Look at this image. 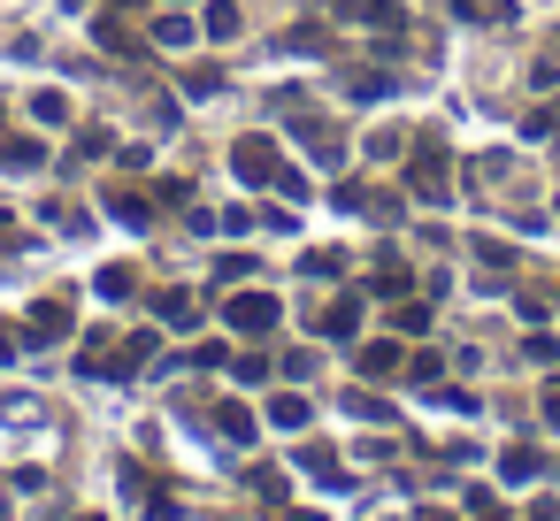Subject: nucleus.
Returning a JSON list of instances; mask_svg holds the SVG:
<instances>
[{"label":"nucleus","mask_w":560,"mask_h":521,"mask_svg":"<svg viewBox=\"0 0 560 521\" xmlns=\"http://www.w3.org/2000/svg\"><path fill=\"white\" fill-rule=\"evenodd\" d=\"M499 475H506V483H529V475H537V452H506Z\"/></svg>","instance_id":"obj_22"},{"label":"nucleus","mask_w":560,"mask_h":521,"mask_svg":"<svg viewBox=\"0 0 560 521\" xmlns=\"http://www.w3.org/2000/svg\"><path fill=\"white\" fill-rule=\"evenodd\" d=\"M552 123H560V116H552Z\"/></svg>","instance_id":"obj_31"},{"label":"nucleus","mask_w":560,"mask_h":521,"mask_svg":"<svg viewBox=\"0 0 560 521\" xmlns=\"http://www.w3.org/2000/svg\"><path fill=\"white\" fill-rule=\"evenodd\" d=\"M392 330H407V338H415V330H430V307H415V299H407V307H392Z\"/></svg>","instance_id":"obj_21"},{"label":"nucleus","mask_w":560,"mask_h":521,"mask_svg":"<svg viewBox=\"0 0 560 521\" xmlns=\"http://www.w3.org/2000/svg\"><path fill=\"white\" fill-rule=\"evenodd\" d=\"M108 215H116V223H131V230H147V223H154V200H147V192H131V185H108Z\"/></svg>","instance_id":"obj_5"},{"label":"nucleus","mask_w":560,"mask_h":521,"mask_svg":"<svg viewBox=\"0 0 560 521\" xmlns=\"http://www.w3.org/2000/svg\"><path fill=\"white\" fill-rule=\"evenodd\" d=\"M300 467H307L315 483H346V467H338V460H330L323 445H307V452H300Z\"/></svg>","instance_id":"obj_14"},{"label":"nucleus","mask_w":560,"mask_h":521,"mask_svg":"<svg viewBox=\"0 0 560 521\" xmlns=\"http://www.w3.org/2000/svg\"><path fill=\"white\" fill-rule=\"evenodd\" d=\"M215 429H223V437H238V445H246V437H254V414H246V406H215Z\"/></svg>","instance_id":"obj_18"},{"label":"nucleus","mask_w":560,"mask_h":521,"mask_svg":"<svg viewBox=\"0 0 560 521\" xmlns=\"http://www.w3.org/2000/svg\"><path fill=\"white\" fill-rule=\"evenodd\" d=\"M468 521H506V506L491 490H468Z\"/></svg>","instance_id":"obj_23"},{"label":"nucleus","mask_w":560,"mask_h":521,"mask_svg":"<svg viewBox=\"0 0 560 521\" xmlns=\"http://www.w3.org/2000/svg\"><path fill=\"white\" fill-rule=\"evenodd\" d=\"M346 93H353V100H384L392 78H384V70H346Z\"/></svg>","instance_id":"obj_13"},{"label":"nucleus","mask_w":560,"mask_h":521,"mask_svg":"<svg viewBox=\"0 0 560 521\" xmlns=\"http://www.w3.org/2000/svg\"><path fill=\"white\" fill-rule=\"evenodd\" d=\"M545 414H552V422H560V383H552V399H545Z\"/></svg>","instance_id":"obj_27"},{"label":"nucleus","mask_w":560,"mask_h":521,"mask_svg":"<svg viewBox=\"0 0 560 521\" xmlns=\"http://www.w3.org/2000/svg\"><path fill=\"white\" fill-rule=\"evenodd\" d=\"M284 521H323V513H284Z\"/></svg>","instance_id":"obj_29"},{"label":"nucleus","mask_w":560,"mask_h":521,"mask_svg":"<svg viewBox=\"0 0 560 521\" xmlns=\"http://www.w3.org/2000/svg\"><path fill=\"white\" fill-rule=\"evenodd\" d=\"M101 47H108V55H131V62H147V39H139V32H131L116 9L101 16Z\"/></svg>","instance_id":"obj_6"},{"label":"nucleus","mask_w":560,"mask_h":521,"mask_svg":"<svg viewBox=\"0 0 560 521\" xmlns=\"http://www.w3.org/2000/svg\"><path fill=\"white\" fill-rule=\"evenodd\" d=\"M0 169H9V177H32V169H47V146L24 139V131H0Z\"/></svg>","instance_id":"obj_4"},{"label":"nucleus","mask_w":560,"mask_h":521,"mask_svg":"<svg viewBox=\"0 0 560 521\" xmlns=\"http://www.w3.org/2000/svg\"><path fill=\"white\" fill-rule=\"evenodd\" d=\"M32 116H39V123H62V116H70V100H62V93H39V100H32Z\"/></svg>","instance_id":"obj_24"},{"label":"nucleus","mask_w":560,"mask_h":521,"mask_svg":"<svg viewBox=\"0 0 560 521\" xmlns=\"http://www.w3.org/2000/svg\"><path fill=\"white\" fill-rule=\"evenodd\" d=\"M353 330H361V292H346V299H330V315H323V338H338V345H346Z\"/></svg>","instance_id":"obj_8"},{"label":"nucleus","mask_w":560,"mask_h":521,"mask_svg":"<svg viewBox=\"0 0 560 521\" xmlns=\"http://www.w3.org/2000/svg\"><path fill=\"white\" fill-rule=\"evenodd\" d=\"M415 521H445V513H438V506H430V513H415Z\"/></svg>","instance_id":"obj_28"},{"label":"nucleus","mask_w":560,"mask_h":521,"mask_svg":"<svg viewBox=\"0 0 560 521\" xmlns=\"http://www.w3.org/2000/svg\"><path fill=\"white\" fill-rule=\"evenodd\" d=\"M154 315H162V322H170V330H192V322H200V299H192V292H177V284H170V292H162V299H154Z\"/></svg>","instance_id":"obj_7"},{"label":"nucleus","mask_w":560,"mask_h":521,"mask_svg":"<svg viewBox=\"0 0 560 521\" xmlns=\"http://www.w3.org/2000/svg\"><path fill=\"white\" fill-rule=\"evenodd\" d=\"M361 368H369V376H392V368H399V345H361Z\"/></svg>","instance_id":"obj_20"},{"label":"nucleus","mask_w":560,"mask_h":521,"mask_svg":"<svg viewBox=\"0 0 560 521\" xmlns=\"http://www.w3.org/2000/svg\"><path fill=\"white\" fill-rule=\"evenodd\" d=\"M185 93H192V100H200V93H223V70H215V62H192V70H185Z\"/></svg>","instance_id":"obj_16"},{"label":"nucleus","mask_w":560,"mask_h":521,"mask_svg":"<svg viewBox=\"0 0 560 521\" xmlns=\"http://www.w3.org/2000/svg\"><path fill=\"white\" fill-rule=\"evenodd\" d=\"M208 39H238L246 32V16H238V0H208V24H200Z\"/></svg>","instance_id":"obj_10"},{"label":"nucleus","mask_w":560,"mask_h":521,"mask_svg":"<svg viewBox=\"0 0 560 521\" xmlns=\"http://www.w3.org/2000/svg\"><path fill=\"white\" fill-rule=\"evenodd\" d=\"M223 315H231V330H246V338H269V330H277V315H284V307H277V299H269V292H238V299H231V307H223Z\"/></svg>","instance_id":"obj_3"},{"label":"nucleus","mask_w":560,"mask_h":521,"mask_svg":"<svg viewBox=\"0 0 560 521\" xmlns=\"http://www.w3.org/2000/svg\"><path fill=\"white\" fill-rule=\"evenodd\" d=\"M407 192L415 200H445L453 192V154L438 139H415V162H407Z\"/></svg>","instance_id":"obj_1"},{"label":"nucleus","mask_w":560,"mask_h":521,"mask_svg":"<svg viewBox=\"0 0 560 521\" xmlns=\"http://www.w3.org/2000/svg\"><path fill=\"white\" fill-rule=\"evenodd\" d=\"M154 47H192V16H162L154 24Z\"/></svg>","instance_id":"obj_15"},{"label":"nucleus","mask_w":560,"mask_h":521,"mask_svg":"<svg viewBox=\"0 0 560 521\" xmlns=\"http://www.w3.org/2000/svg\"><path fill=\"white\" fill-rule=\"evenodd\" d=\"M147 353H154V338H124V353H108V368H116V376H131Z\"/></svg>","instance_id":"obj_17"},{"label":"nucleus","mask_w":560,"mask_h":521,"mask_svg":"<svg viewBox=\"0 0 560 521\" xmlns=\"http://www.w3.org/2000/svg\"><path fill=\"white\" fill-rule=\"evenodd\" d=\"M453 16H460V24H506L514 0H453Z\"/></svg>","instance_id":"obj_11"},{"label":"nucleus","mask_w":560,"mask_h":521,"mask_svg":"<svg viewBox=\"0 0 560 521\" xmlns=\"http://www.w3.org/2000/svg\"><path fill=\"white\" fill-rule=\"evenodd\" d=\"M231 169H238L246 185H284V177H292V169L277 162V146H269V139H238V146H231Z\"/></svg>","instance_id":"obj_2"},{"label":"nucleus","mask_w":560,"mask_h":521,"mask_svg":"<svg viewBox=\"0 0 560 521\" xmlns=\"http://www.w3.org/2000/svg\"><path fill=\"white\" fill-rule=\"evenodd\" d=\"M522 521H560V498H537V506H529Z\"/></svg>","instance_id":"obj_26"},{"label":"nucleus","mask_w":560,"mask_h":521,"mask_svg":"<svg viewBox=\"0 0 560 521\" xmlns=\"http://www.w3.org/2000/svg\"><path fill=\"white\" fill-rule=\"evenodd\" d=\"M116 9H124V0H116Z\"/></svg>","instance_id":"obj_30"},{"label":"nucleus","mask_w":560,"mask_h":521,"mask_svg":"<svg viewBox=\"0 0 560 521\" xmlns=\"http://www.w3.org/2000/svg\"><path fill=\"white\" fill-rule=\"evenodd\" d=\"M101 299H131V269H101Z\"/></svg>","instance_id":"obj_25"},{"label":"nucleus","mask_w":560,"mask_h":521,"mask_svg":"<svg viewBox=\"0 0 560 521\" xmlns=\"http://www.w3.org/2000/svg\"><path fill=\"white\" fill-rule=\"evenodd\" d=\"M62 330H70V299H39V307H32V338H39V345H55Z\"/></svg>","instance_id":"obj_9"},{"label":"nucleus","mask_w":560,"mask_h":521,"mask_svg":"<svg viewBox=\"0 0 560 521\" xmlns=\"http://www.w3.org/2000/svg\"><path fill=\"white\" fill-rule=\"evenodd\" d=\"M269 422H277V429H307V399H300V391H277V399H269Z\"/></svg>","instance_id":"obj_12"},{"label":"nucleus","mask_w":560,"mask_h":521,"mask_svg":"<svg viewBox=\"0 0 560 521\" xmlns=\"http://www.w3.org/2000/svg\"><path fill=\"white\" fill-rule=\"evenodd\" d=\"M407 292V269L399 261H376V299H399Z\"/></svg>","instance_id":"obj_19"}]
</instances>
